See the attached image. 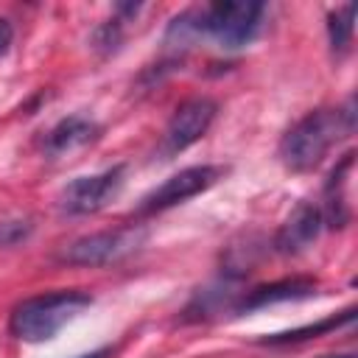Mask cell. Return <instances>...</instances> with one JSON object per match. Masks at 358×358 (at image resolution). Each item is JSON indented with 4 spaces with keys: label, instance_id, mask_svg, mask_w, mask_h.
<instances>
[{
    "label": "cell",
    "instance_id": "obj_3",
    "mask_svg": "<svg viewBox=\"0 0 358 358\" xmlns=\"http://www.w3.org/2000/svg\"><path fill=\"white\" fill-rule=\"evenodd\" d=\"M263 17V3L257 0H218L201 11H196L199 34H210L221 48H241L246 45Z\"/></svg>",
    "mask_w": 358,
    "mask_h": 358
},
{
    "label": "cell",
    "instance_id": "obj_2",
    "mask_svg": "<svg viewBox=\"0 0 358 358\" xmlns=\"http://www.w3.org/2000/svg\"><path fill=\"white\" fill-rule=\"evenodd\" d=\"M92 305L87 291H50L36 294L14 305L8 316V330L20 341H48L53 338L70 319H76L84 308Z\"/></svg>",
    "mask_w": 358,
    "mask_h": 358
},
{
    "label": "cell",
    "instance_id": "obj_8",
    "mask_svg": "<svg viewBox=\"0 0 358 358\" xmlns=\"http://www.w3.org/2000/svg\"><path fill=\"white\" fill-rule=\"evenodd\" d=\"M322 229V213L316 204H308V201H299L291 215L285 218V224L277 229V238H274V246L277 252L282 255H296L302 249H308L316 235Z\"/></svg>",
    "mask_w": 358,
    "mask_h": 358
},
{
    "label": "cell",
    "instance_id": "obj_7",
    "mask_svg": "<svg viewBox=\"0 0 358 358\" xmlns=\"http://www.w3.org/2000/svg\"><path fill=\"white\" fill-rule=\"evenodd\" d=\"M215 112H218L215 101H210L204 95H196V98L182 101L176 106V112L171 115L168 126H165V137H162L165 154H179L187 145H193L196 140H201L207 134Z\"/></svg>",
    "mask_w": 358,
    "mask_h": 358
},
{
    "label": "cell",
    "instance_id": "obj_16",
    "mask_svg": "<svg viewBox=\"0 0 358 358\" xmlns=\"http://www.w3.org/2000/svg\"><path fill=\"white\" fill-rule=\"evenodd\" d=\"M115 350L112 347H101V350H95V352H87V355H78V358H109Z\"/></svg>",
    "mask_w": 358,
    "mask_h": 358
},
{
    "label": "cell",
    "instance_id": "obj_4",
    "mask_svg": "<svg viewBox=\"0 0 358 358\" xmlns=\"http://www.w3.org/2000/svg\"><path fill=\"white\" fill-rule=\"evenodd\" d=\"M140 241H143V232L134 227L103 229V232H92V235H84L67 243L59 252V260L70 266H103L137 249Z\"/></svg>",
    "mask_w": 358,
    "mask_h": 358
},
{
    "label": "cell",
    "instance_id": "obj_12",
    "mask_svg": "<svg viewBox=\"0 0 358 358\" xmlns=\"http://www.w3.org/2000/svg\"><path fill=\"white\" fill-rule=\"evenodd\" d=\"M355 319V308H347L341 316H330L324 322H316V324H305V327H296V330H285V333H271L266 338H260V344H294V341H308V338H316L327 330H336L341 324H350Z\"/></svg>",
    "mask_w": 358,
    "mask_h": 358
},
{
    "label": "cell",
    "instance_id": "obj_10",
    "mask_svg": "<svg viewBox=\"0 0 358 358\" xmlns=\"http://www.w3.org/2000/svg\"><path fill=\"white\" fill-rule=\"evenodd\" d=\"M98 123L84 117V115H70V117H62L50 131H48V140H45V151L48 154H64V151H73V148H81L87 143H92L98 137Z\"/></svg>",
    "mask_w": 358,
    "mask_h": 358
},
{
    "label": "cell",
    "instance_id": "obj_1",
    "mask_svg": "<svg viewBox=\"0 0 358 358\" xmlns=\"http://www.w3.org/2000/svg\"><path fill=\"white\" fill-rule=\"evenodd\" d=\"M355 129L352 101L344 109H313L296 120L280 140V159L288 171H313L327 151Z\"/></svg>",
    "mask_w": 358,
    "mask_h": 358
},
{
    "label": "cell",
    "instance_id": "obj_11",
    "mask_svg": "<svg viewBox=\"0 0 358 358\" xmlns=\"http://www.w3.org/2000/svg\"><path fill=\"white\" fill-rule=\"evenodd\" d=\"M352 151L350 154H344V159L333 168V173H330V179L324 182V204H322V224H327V227H344L347 221H350V207H347V193H344V187H347V173H350V168H352Z\"/></svg>",
    "mask_w": 358,
    "mask_h": 358
},
{
    "label": "cell",
    "instance_id": "obj_5",
    "mask_svg": "<svg viewBox=\"0 0 358 358\" xmlns=\"http://www.w3.org/2000/svg\"><path fill=\"white\" fill-rule=\"evenodd\" d=\"M126 176V165H112L101 173L92 176H78L73 182H67L59 193V207L70 215H90L98 213L101 207H106L123 187Z\"/></svg>",
    "mask_w": 358,
    "mask_h": 358
},
{
    "label": "cell",
    "instance_id": "obj_6",
    "mask_svg": "<svg viewBox=\"0 0 358 358\" xmlns=\"http://www.w3.org/2000/svg\"><path fill=\"white\" fill-rule=\"evenodd\" d=\"M221 176H224L221 165H190V168H182L179 173L168 176L159 187H154L151 193L143 196V201L137 204V215H151V213L168 210L173 204H182V201L199 196L201 190L213 187Z\"/></svg>",
    "mask_w": 358,
    "mask_h": 358
},
{
    "label": "cell",
    "instance_id": "obj_17",
    "mask_svg": "<svg viewBox=\"0 0 358 358\" xmlns=\"http://www.w3.org/2000/svg\"><path fill=\"white\" fill-rule=\"evenodd\" d=\"M324 358H352V355H324Z\"/></svg>",
    "mask_w": 358,
    "mask_h": 358
},
{
    "label": "cell",
    "instance_id": "obj_13",
    "mask_svg": "<svg viewBox=\"0 0 358 358\" xmlns=\"http://www.w3.org/2000/svg\"><path fill=\"white\" fill-rule=\"evenodd\" d=\"M352 20H355V6L347 3L341 8H336L330 17H327V36H330V48L336 53H344L350 39H352Z\"/></svg>",
    "mask_w": 358,
    "mask_h": 358
},
{
    "label": "cell",
    "instance_id": "obj_14",
    "mask_svg": "<svg viewBox=\"0 0 358 358\" xmlns=\"http://www.w3.org/2000/svg\"><path fill=\"white\" fill-rule=\"evenodd\" d=\"M34 224L31 221H0V246H14L31 235Z\"/></svg>",
    "mask_w": 358,
    "mask_h": 358
},
{
    "label": "cell",
    "instance_id": "obj_9",
    "mask_svg": "<svg viewBox=\"0 0 358 358\" xmlns=\"http://www.w3.org/2000/svg\"><path fill=\"white\" fill-rule=\"evenodd\" d=\"M319 288V282L313 277H285V280H274L266 285H257L252 291H246L238 302L235 310H257L274 302H291V299H308L313 296Z\"/></svg>",
    "mask_w": 358,
    "mask_h": 358
},
{
    "label": "cell",
    "instance_id": "obj_15",
    "mask_svg": "<svg viewBox=\"0 0 358 358\" xmlns=\"http://www.w3.org/2000/svg\"><path fill=\"white\" fill-rule=\"evenodd\" d=\"M11 39H14V28H11V22H8L6 17H0V53L8 50Z\"/></svg>",
    "mask_w": 358,
    "mask_h": 358
}]
</instances>
